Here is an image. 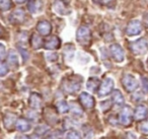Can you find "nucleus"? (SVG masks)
<instances>
[{"label": "nucleus", "mask_w": 148, "mask_h": 139, "mask_svg": "<svg viewBox=\"0 0 148 139\" xmlns=\"http://www.w3.org/2000/svg\"><path fill=\"white\" fill-rule=\"evenodd\" d=\"M81 81H82V78L79 77V76H73V77L65 78L63 80L62 86H63V89L66 92H68V94H74V92H76L80 88Z\"/></svg>", "instance_id": "1"}, {"label": "nucleus", "mask_w": 148, "mask_h": 139, "mask_svg": "<svg viewBox=\"0 0 148 139\" xmlns=\"http://www.w3.org/2000/svg\"><path fill=\"white\" fill-rule=\"evenodd\" d=\"M76 40L82 46L89 45L91 41V32L89 28L85 27V25L79 27L78 31L76 33Z\"/></svg>", "instance_id": "2"}, {"label": "nucleus", "mask_w": 148, "mask_h": 139, "mask_svg": "<svg viewBox=\"0 0 148 139\" xmlns=\"http://www.w3.org/2000/svg\"><path fill=\"white\" fill-rule=\"evenodd\" d=\"M132 52L136 55H141L148 51V42L145 39H139L130 45Z\"/></svg>", "instance_id": "3"}, {"label": "nucleus", "mask_w": 148, "mask_h": 139, "mask_svg": "<svg viewBox=\"0 0 148 139\" xmlns=\"http://www.w3.org/2000/svg\"><path fill=\"white\" fill-rule=\"evenodd\" d=\"M114 87V80L112 78L108 77L101 82V84L99 85V90H97V94L99 96H105L107 94H109L110 92L113 90Z\"/></svg>", "instance_id": "4"}, {"label": "nucleus", "mask_w": 148, "mask_h": 139, "mask_svg": "<svg viewBox=\"0 0 148 139\" xmlns=\"http://www.w3.org/2000/svg\"><path fill=\"white\" fill-rule=\"evenodd\" d=\"M142 32V27L139 21H132L128 23L127 29H126V33L130 37H134V36H138Z\"/></svg>", "instance_id": "5"}, {"label": "nucleus", "mask_w": 148, "mask_h": 139, "mask_svg": "<svg viewBox=\"0 0 148 139\" xmlns=\"http://www.w3.org/2000/svg\"><path fill=\"white\" fill-rule=\"evenodd\" d=\"M54 11L60 15H67L70 13V8L63 0H57L53 5Z\"/></svg>", "instance_id": "6"}, {"label": "nucleus", "mask_w": 148, "mask_h": 139, "mask_svg": "<svg viewBox=\"0 0 148 139\" xmlns=\"http://www.w3.org/2000/svg\"><path fill=\"white\" fill-rule=\"evenodd\" d=\"M110 51H111L112 57L116 60L117 62H122L124 60V51L122 47L118 44H114L110 47Z\"/></svg>", "instance_id": "7"}, {"label": "nucleus", "mask_w": 148, "mask_h": 139, "mask_svg": "<svg viewBox=\"0 0 148 139\" xmlns=\"http://www.w3.org/2000/svg\"><path fill=\"white\" fill-rule=\"evenodd\" d=\"M79 100L81 105L86 109H92L95 107V98L91 94L87 92H81L79 96Z\"/></svg>", "instance_id": "8"}, {"label": "nucleus", "mask_w": 148, "mask_h": 139, "mask_svg": "<svg viewBox=\"0 0 148 139\" xmlns=\"http://www.w3.org/2000/svg\"><path fill=\"white\" fill-rule=\"evenodd\" d=\"M123 84L128 92H133V90H135L138 86L137 80L135 79L134 76L130 75V74H126V75L124 76Z\"/></svg>", "instance_id": "9"}, {"label": "nucleus", "mask_w": 148, "mask_h": 139, "mask_svg": "<svg viewBox=\"0 0 148 139\" xmlns=\"http://www.w3.org/2000/svg\"><path fill=\"white\" fill-rule=\"evenodd\" d=\"M60 46H61V41L58 37L53 36V37H50L49 39H47L44 42V47L47 50H56L59 49Z\"/></svg>", "instance_id": "10"}, {"label": "nucleus", "mask_w": 148, "mask_h": 139, "mask_svg": "<svg viewBox=\"0 0 148 139\" xmlns=\"http://www.w3.org/2000/svg\"><path fill=\"white\" fill-rule=\"evenodd\" d=\"M131 117H132V112L130 107H125L122 110V112L120 113V122L123 125L127 126L131 123Z\"/></svg>", "instance_id": "11"}, {"label": "nucleus", "mask_w": 148, "mask_h": 139, "mask_svg": "<svg viewBox=\"0 0 148 139\" xmlns=\"http://www.w3.org/2000/svg\"><path fill=\"white\" fill-rule=\"evenodd\" d=\"M37 31L41 34L42 36H49L52 32V25L49 21H40L37 25Z\"/></svg>", "instance_id": "12"}, {"label": "nucleus", "mask_w": 148, "mask_h": 139, "mask_svg": "<svg viewBox=\"0 0 148 139\" xmlns=\"http://www.w3.org/2000/svg\"><path fill=\"white\" fill-rule=\"evenodd\" d=\"M25 19V12L23 9L19 8L16 9L15 11H13V13L11 14V21L16 23H23Z\"/></svg>", "instance_id": "13"}, {"label": "nucleus", "mask_w": 148, "mask_h": 139, "mask_svg": "<svg viewBox=\"0 0 148 139\" xmlns=\"http://www.w3.org/2000/svg\"><path fill=\"white\" fill-rule=\"evenodd\" d=\"M29 106L32 107L33 109H40L42 106V98L40 96V94H31L29 96Z\"/></svg>", "instance_id": "14"}, {"label": "nucleus", "mask_w": 148, "mask_h": 139, "mask_svg": "<svg viewBox=\"0 0 148 139\" xmlns=\"http://www.w3.org/2000/svg\"><path fill=\"white\" fill-rule=\"evenodd\" d=\"M15 127H16L17 130L21 131V132H27L31 129V124L25 119H18L15 122Z\"/></svg>", "instance_id": "15"}, {"label": "nucleus", "mask_w": 148, "mask_h": 139, "mask_svg": "<svg viewBox=\"0 0 148 139\" xmlns=\"http://www.w3.org/2000/svg\"><path fill=\"white\" fill-rule=\"evenodd\" d=\"M148 114V109L146 106L144 105H141V106H138L137 109L135 111V119L137 120H140V119H143L147 116Z\"/></svg>", "instance_id": "16"}, {"label": "nucleus", "mask_w": 148, "mask_h": 139, "mask_svg": "<svg viewBox=\"0 0 148 139\" xmlns=\"http://www.w3.org/2000/svg\"><path fill=\"white\" fill-rule=\"evenodd\" d=\"M31 44H32V46H33L34 49H39V48H41L42 46L44 45V42H43L42 38L40 37L39 35H37V34H34V35L32 36Z\"/></svg>", "instance_id": "17"}, {"label": "nucleus", "mask_w": 148, "mask_h": 139, "mask_svg": "<svg viewBox=\"0 0 148 139\" xmlns=\"http://www.w3.org/2000/svg\"><path fill=\"white\" fill-rule=\"evenodd\" d=\"M87 88H88L90 92H95L97 89V87H99V80L97 77H90L87 81L86 84Z\"/></svg>", "instance_id": "18"}, {"label": "nucleus", "mask_w": 148, "mask_h": 139, "mask_svg": "<svg viewBox=\"0 0 148 139\" xmlns=\"http://www.w3.org/2000/svg\"><path fill=\"white\" fill-rule=\"evenodd\" d=\"M113 100L117 106H121L124 104V98L120 92V90H115L113 92Z\"/></svg>", "instance_id": "19"}, {"label": "nucleus", "mask_w": 148, "mask_h": 139, "mask_svg": "<svg viewBox=\"0 0 148 139\" xmlns=\"http://www.w3.org/2000/svg\"><path fill=\"white\" fill-rule=\"evenodd\" d=\"M7 59H8V63L10 65H12L13 67H17L18 66V59H17V56L14 53V51H9Z\"/></svg>", "instance_id": "20"}, {"label": "nucleus", "mask_w": 148, "mask_h": 139, "mask_svg": "<svg viewBox=\"0 0 148 139\" xmlns=\"http://www.w3.org/2000/svg\"><path fill=\"white\" fill-rule=\"evenodd\" d=\"M57 109L60 113L65 114V113H67L69 111V106H68V104L65 100H60V102L57 103Z\"/></svg>", "instance_id": "21"}, {"label": "nucleus", "mask_w": 148, "mask_h": 139, "mask_svg": "<svg viewBox=\"0 0 148 139\" xmlns=\"http://www.w3.org/2000/svg\"><path fill=\"white\" fill-rule=\"evenodd\" d=\"M11 6H12L11 0H0V10L7 11L11 8Z\"/></svg>", "instance_id": "22"}, {"label": "nucleus", "mask_w": 148, "mask_h": 139, "mask_svg": "<svg viewBox=\"0 0 148 139\" xmlns=\"http://www.w3.org/2000/svg\"><path fill=\"white\" fill-rule=\"evenodd\" d=\"M73 53H74V48L71 45H67L64 49V55H65L66 59H71L73 57Z\"/></svg>", "instance_id": "23"}, {"label": "nucleus", "mask_w": 148, "mask_h": 139, "mask_svg": "<svg viewBox=\"0 0 148 139\" xmlns=\"http://www.w3.org/2000/svg\"><path fill=\"white\" fill-rule=\"evenodd\" d=\"M5 120H8V122H4L5 124V127H10L12 126L13 124H15V115L13 114H7L6 117H5Z\"/></svg>", "instance_id": "24"}, {"label": "nucleus", "mask_w": 148, "mask_h": 139, "mask_svg": "<svg viewBox=\"0 0 148 139\" xmlns=\"http://www.w3.org/2000/svg\"><path fill=\"white\" fill-rule=\"evenodd\" d=\"M71 111L74 115H77V116H81L82 115V110H81L80 106L76 103H73L71 105Z\"/></svg>", "instance_id": "25"}, {"label": "nucleus", "mask_w": 148, "mask_h": 139, "mask_svg": "<svg viewBox=\"0 0 148 139\" xmlns=\"http://www.w3.org/2000/svg\"><path fill=\"white\" fill-rule=\"evenodd\" d=\"M8 72V67H7V64L4 62H0V76H4Z\"/></svg>", "instance_id": "26"}, {"label": "nucleus", "mask_w": 148, "mask_h": 139, "mask_svg": "<svg viewBox=\"0 0 148 139\" xmlns=\"http://www.w3.org/2000/svg\"><path fill=\"white\" fill-rule=\"evenodd\" d=\"M67 139H81V136L77 131L72 130L67 134Z\"/></svg>", "instance_id": "27"}, {"label": "nucleus", "mask_w": 148, "mask_h": 139, "mask_svg": "<svg viewBox=\"0 0 148 139\" xmlns=\"http://www.w3.org/2000/svg\"><path fill=\"white\" fill-rule=\"evenodd\" d=\"M48 131V128L46 126H40L37 128V130H36V133H40L39 135H44L46 132Z\"/></svg>", "instance_id": "28"}, {"label": "nucleus", "mask_w": 148, "mask_h": 139, "mask_svg": "<svg viewBox=\"0 0 148 139\" xmlns=\"http://www.w3.org/2000/svg\"><path fill=\"white\" fill-rule=\"evenodd\" d=\"M29 10L31 11L32 13H35L36 12V2L35 0H32V1H29Z\"/></svg>", "instance_id": "29"}, {"label": "nucleus", "mask_w": 148, "mask_h": 139, "mask_svg": "<svg viewBox=\"0 0 148 139\" xmlns=\"http://www.w3.org/2000/svg\"><path fill=\"white\" fill-rule=\"evenodd\" d=\"M112 0H93V2L95 4H99V5H106V4H109L111 2Z\"/></svg>", "instance_id": "30"}, {"label": "nucleus", "mask_w": 148, "mask_h": 139, "mask_svg": "<svg viewBox=\"0 0 148 139\" xmlns=\"http://www.w3.org/2000/svg\"><path fill=\"white\" fill-rule=\"evenodd\" d=\"M47 59L49 61H56L58 59V55L56 53H51V54H48L47 55Z\"/></svg>", "instance_id": "31"}, {"label": "nucleus", "mask_w": 148, "mask_h": 139, "mask_svg": "<svg viewBox=\"0 0 148 139\" xmlns=\"http://www.w3.org/2000/svg\"><path fill=\"white\" fill-rule=\"evenodd\" d=\"M140 130L143 133H148V120L140 126Z\"/></svg>", "instance_id": "32"}, {"label": "nucleus", "mask_w": 148, "mask_h": 139, "mask_svg": "<svg viewBox=\"0 0 148 139\" xmlns=\"http://www.w3.org/2000/svg\"><path fill=\"white\" fill-rule=\"evenodd\" d=\"M142 85H143V89L146 92H148V79L147 78H142Z\"/></svg>", "instance_id": "33"}, {"label": "nucleus", "mask_w": 148, "mask_h": 139, "mask_svg": "<svg viewBox=\"0 0 148 139\" xmlns=\"http://www.w3.org/2000/svg\"><path fill=\"white\" fill-rule=\"evenodd\" d=\"M4 56H5V47L2 44H0V60L3 59Z\"/></svg>", "instance_id": "34"}, {"label": "nucleus", "mask_w": 148, "mask_h": 139, "mask_svg": "<svg viewBox=\"0 0 148 139\" xmlns=\"http://www.w3.org/2000/svg\"><path fill=\"white\" fill-rule=\"evenodd\" d=\"M19 51L21 52V54H23V60H27V58H29V53L27 52V50H25V49H21V48H19Z\"/></svg>", "instance_id": "35"}, {"label": "nucleus", "mask_w": 148, "mask_h": 139, "mask_svg": "<svg viewBox=\"0 0 148 139\" xmlns=\"http://www.w3.org/2000/svg\"><path fill=\"white\" fill-rule=\"evenodd\" d=\"M110 106H111V104H110V100H106L105 103H101V109H103V111H107V108H106V107L110 108Z\"/></svg>", "instance_id": "36"}, {"label": "nucleus", "mask_w": 148, "mask_h": 139, "mask_svg": "<svg viewBox=\"0 0 148 139\" xmlns=\"http://www.w3.org/2000/svg\"><path fill=\"white\" fill-rule=\"evenodd\" d=\"M16 139H29L27 136H25V135H21V136H17Z\"/></svg>", "instance_id": "37"}, {"label": "nucleus", "mask_w": 148, "mask_h": 139, "mask_svg": "<svg viewBox=\"0 0 148 139\" xmlns=\"http://www.w3.org/2000/svg\"><path fill=\"white\" fill-rule=\"evenodd\" d=\"M15 2L16 3H19V4H21V3H25V2H27V1H29V0H14Z\"/></svg>", "instance_id": "38"}, {"label": "nucleus", "mask_w": 148, "mask_h": 139, "mask_svg": "<svg viewBox=\"0 0 148 139\" xmlns=\"http://www.w3.org/2000/svg\"><path fill=\"white\" fill-rule=\"evenodd\" d=\"M46 139H56V135H51V136L47 137Z\"/></svg>", "instance_id": "39"}]
</instances>
